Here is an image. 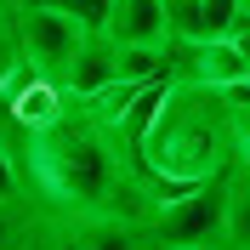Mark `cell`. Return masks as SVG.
I'll use <instances>...</instances> for the list:
<instances>
[{
  "instance_id": "cell-1",
  "label": "cell",
  "mask_w": 250,
  "mask_h": 250,
  "mask_svg": "<svg viewBox=\"0 0 250 250\" xmlns=\"http://www.w3.org/2000/svg\"><path fill=\"white\" fill-rule=\"evenodd\" d=\"M142 165L165 182V193L222 176L239 165V103L205 80H171L165 108L142 142Z\"/></svg>"
},
{
  "instance_id": "cell-2",
  "label": "cell",
  "mask_w": 250,
  "mask_h": 250,
  "mask_svg": "<svg viewBox=\"0 0 250 250\" xmlns=\"http://www.w3.org/2000/svg\"><path fill=\"white\" fill-rule=\"evenodd\" d=\"M228 199H233V171L205 176V182L171 193V199L154 210L148 245H182V250L228 245Z\"/></svg>"
},
{
  "instance_id": "cell-3",
  "label": "cell",
  "mask_w": 250,
  "mask_h": 250,
  "mask_svg": "<svg viewBox=\"0 0 250 250\" xmlns=\"http://www.w3.org/2000/svg\"><path fill=\"white\" fill-rule=\"evenodd\" d=\"M0 97H6V131H46V125H57L80 103L68 74L46 68V62H34V57L12 62V74L0 80Z\"/></svg>"
},
{
  "instance_id": "cell-4",
  "label": "cell",
  "mask_w": 250,
  "mask_h": 250,
  "mask_svg": "<svg viewBox=\"0 0 250 250\" xmlns=\"http://www.w3.org/2000/svg\"><path fill=\"white\" fill-rule=\"evenodd\" d=\"M91 29H80L68 12H57L51 0H23L17 6V40H23V57L46 62V68H68Z\"/></svg>"
},
{
  "instance_id": "cell-5",
  "label": "cell",
  "mask_w": 250,
  "mask_h": 250,
  "mask_svg": "<svg viewBox=\"0 0 250 250\" xmlns=\"http://www.w3.org/2000/svg\"><path fill=\"white\" fill-rule=\"evenodd\" d=\"M62 74H68L74 97H97L103 85H114V80H120V40H114L108 29H91L85 40H80L74 62H68Z\"/></svg>"
},
{
  "instance_id": "cell-6",
  "label": "cell",
  "mask_w": 250,
  "mask_h": 250,
  "mask_svg": "<svg viewBox=\"0 0 250 250\" xmlns=\"http://www.w3.org/2000/svg\"><path fill=\"white\" fill-rule=\"evenodd\" d=\"M108 34L120 40V46H137V40H171V29H165V0H114Z\"/></svg>"
},
{
  "instance_id": "cell-7",
  "label": "cell",
  "mask_w": 250,
  "mask_h": 250,
  "mask_svg": "<svg viewBox=\"0 0 250 250\" xmlns=\"http://www.w3.org/2000/svg\"><path fill=\"white\" fill-rule=\"evenodd\" d=\"M165 29H171V40H210L205 0H165Z\"/></svg>"
},
{
  "instance_id": "cell-8",
  "label": "cell",
  "mask_w": 250,
  "mask_h": 250,
  "mask_svg": "<svg viewBox=\"0 0 250 250\" xmlns=\"http://www.w3.org/2000/svg\"><path fill=\"white\" fill-rule=\"evenodd\" d=\"M228 245L250 250V171H233V199H228Z\"/></svg>"
},
{
  "instance_id": "cell-9",
  "label": "cell",
  "mask_w": 250,
  "mask_h": 250,
  "mask_svg": "<svg viewBox=\"0 0 250 250\" xmlns=\"http://www.w3.org/2000/svg\"><path fill=\"white\" fill-rule=\"evenodd\" d=\"M29 182H23V154H17V137L0 131V199H23Z\"/></svg>"
},
{
  "instance_id": "cell-10",
  "label": "cell",
  "mask_w": 250,
  "mask_h": 250,
  "mask_svg": "<svg viewBox=\"0 0 250 250\" xmlns=\"http://www.w3.org/2000/svg\"><path fill=\"white\" fill-rule=\"evenodd\" d=\"M29 222H34V210L23 199H0V245H23L29 239Z\"/></svg>"
},
{
  "instance_id": "cell-11",
  "label": "cell",
  "mask_w": 250,
  "mask_h": 250,
  "mask_svg": "<svg viewBox=\"0 0 250 250\" xmlns=\"http://www.w3.org/2000/svg\"><path fill=\"white\" fill-rule=\"evenodd\" d=\"M51 6L68 12L80 29H108V12H114V0H51Z\"/></svg>"
},
{
  "instance_id": "cell-12",
  "label": "cell",
  "mask_w": 250,
  "mask_h": 250,
  "mask_svg": "<svg viewBox=\"0 0 250 250\" xmlns=\"http://www.w3.org/2000/svg\"><path fill=\"white\" fill-rule=\"evenodd\" d=\"M17 57H23V40H17V12H0V80L12 74Z\"/></svg>"
},
{
  "instance_id": "cell-13",
  "label": "cell",
  "mask_w": 250,
  "mask_h": 250,
  "mask_svg": "<svg viewBox=\"0 0 250 250\" xmlns=\"http://www.w3.org/2000/svg\"><path fill=\"white\" fill-rule=\"evenodd\" d=\"M233 103H239V108H250V80H245V85L233 91Z\"/></svg>"
},
{
  "instance_id": "cell-14",
  "label": "cell",
  "mask_w": 250,
  "mask_h": 250,
  "mask_svg": "<svg viewBox=\"0 0 250 250\" xmlns=\"http://www.w3.org/2000/svg\"><path fill=\"white\" fill-rule=\"evenodd\" d=\"M17 6H23V0H0V12H17Z\"/></svg>"
},
{
  "instance_id": "cell-15",
  "label": "cell",
  "mask_w": 250,
  "mask_h": 250,
  "mask_svg": "<svg viewBox=\"0 0 250 250\" xmlns=\"http://www.w3.org/2000/svg\"><path fill=\"white\" fill-rule=\"evenodd\" d=\"M245 6H250V0H245Z\"/></svg>"
}]
</instances>
